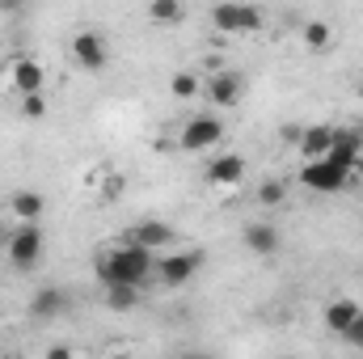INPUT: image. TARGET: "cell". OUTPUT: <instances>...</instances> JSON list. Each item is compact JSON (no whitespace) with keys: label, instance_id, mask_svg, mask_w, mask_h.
<instances>
[{"label":"cell","instance_id":"cell-1","mask_svg":"<svg viewBox=\"0 0 363 359\" xmlns=\"http://www.w3.org/2000/svg\"><path fill=\"white\" fill-rule=\"evenodd\" d=\"M97 283L101 287H144V279L157 270V258L148 254V250H140V245H114L110 254H101L97 258Z\"/></svg>","mask_w":363,"mask_h":359},{"label":"cell","instance_id":"cell-2","mask_svg":"<svg viewBox=\"0 0 363 359\" xmlns=\"http://www.w3.org/2000/svg\"><path fill=\"white\" fill-rule=\"evenodd\" d=\"M43 250H47L43 224H17L9 233V263H13V270H34L38 258H43Z\"/></svg>","mask_w":363,"mask_h":359},{"label":"cell","instance_id":"cell-3","mask_svg":"<svg viewBox=\"0 0 363 359\" xmlns=\"http://www.w3.org/2000/svg\"><path fill=\"white\" fill-rule=\"evenodd\" d=\"M211 26L220 34H258L267 26V13L258 4H216L211 9Z\"/></svg>","mask_w":363,"mask_h":359},{"label":"cell","instance_id":"cell-4","mask_svg":"<svg viewBox=\"0 0 363 359\" xmlns=\"http://www.w3.org/2000/svg\"><path fill=\"white\" fill-rule=\"evenodd\" d=\"M203 263H207L203 250H174V254L157 258V275H161L165 287H182V283H190L203 270Z\"/></svg>","mask_w":363,"mask_h":359},{"label":"cell","instance_id":"cell-5","mask_svg":"<svg viewBox=\"0 0 363 359\" xmlns=\"http://www.w3.org/2000/svg\"><path fill=\"white\" fill-rule=\"evenodd\" d=\"M220 140H224V123H220L216 114H194V118H186V123H182V136H178V144L186 153L216 148Z\"/></svg>","mask_w":363,"mask_h":359},{"label":"cell","instance_id":"cell-6","mask_svg":"<svg viewBox=\"0 0 363 359\" xmlns=\"http://www.w3.org/2000/svg\"><path fill=\"white\" fill-rule=\"evenodd\" d=\"M178 241V228L169 220H135L127 228V245H140V250H161V245H174Z\"/></svg>","mask_w":363,"mask_h":359},{"label":"cell","instance_id":"cell-7","mask_svg":"<svg viewBox=\"0 0 363 359\" xmlns=\"http://www.w3.org/2000/svg\"><path fill=\"white\" fill-rule=\"evenodd\" d=\"M363 157V131L355 127H334V144H330V165H338L342 174H355V165H359Z\"/></svg>","mask_w":363,"mask_h":359},{"label":"cell","instance_id":"cell-8","mask_svg":"<svg viewBox=\"0 0 363 359\" xmlns=\"http://www.w3.org/2000/svg\"><path fill=\"white\" fill-rule=\"evenodd\" d=\"M9 81H13V93L17 97H30V93H43L47 89V68L30 55H17L9 64Z\"/></svg>","mask_w":363,"mask_h":359},{"label":"cell","instance_id":"cell-9","mask_svg":"<svg viewBox=\"0 0 363 359\" xmlns=\"http://www.w3.org/2000/svg\"><path fill=\"white\" fill-rule=\"evenodd\" d=\"M72 60H77L85 72H101L106 60H110V47H106V38H101L97 30H81V34L72 38Z\"/></svg>","mask_w":363,"mask_h":359},{"label":"cell","instance_id":"cell-10","mask_svg":"<svg viewBox=\"0 0 363 359\" xmlns=\"http://www.w3.org/2000/svg\"><path fill=\"white\" fill-rule=\"evenodd\" d=\"M241 89H245V81H241V72H233V68H216V72H211V81L203 85L207 101H216L220 110L237 106V101H241Z\"/></svg>","mask_w":363,"mask_h":359},{"label":"cell","instance_id":"cell-11","mask_svg":"<svg viewBox=\"0 0 363 359\" xmlns=\"http://www.w3.org/2000/svg\"><path fill=\"white\" fill-rule=\"evenodd\" d=\"M300 182H304L308 190H317V194H338V190L351 182V174H342V170L330 165V161H313V165L300 170Z\"/></svg>","mask_w":363,"mask_h":359},{"label":"cell","instance_id":"cell-12","mask_svg":"<svg viewBox=\"0 0 363 359\" xmlns=\"http://www.w3.org/2000/svg\"><path fill=\"white\" fill-rule=\"evenodd\" d=\"M241 241H245V250H250V254H258V258H271V254H279V245H283L279 228L267 224V220L245 224V228H241Z\"/></svg>","mask_w":363,"mask_h":359},{"label":"cell","instance_id":"cell-13","mask_svg":"<svg viewBox=\"0 0 363 359\" xmlns=\"http://www.w3.org/2000/svg\"><path fill=\"white\" fill-rule=\"evenodd\" d=\"M64 309H68V292L55 287V283H43V287L30 296V317H34V321H51V317H60Z\"/></svg>","mask_w":363,"mask_h":359},{"label":"cell","instance_id":"cell-14","mask_svg":"<svg viewBox=\"0 0 363 359\" xmlns=\"http://www.w3.org/2000/svg\"><path fill=\"white\" fill-rule=\"evenodd\" d=\"M245 170H250V165H245V157H241V153H220V157L207 165V174H203V178L211 182V186H237V182L245 178Z\"/></svg>","mask_w":363,"mask_h":359},{"label":"cell","instance_id":"cell-15","mask_svg":"<svg viewBox=\"0 0 363 359\" xmlns=\"http://www.w3.org/2000/svg\"><path fill=\"white\" fill-rule=\"evenodd\" d=\"M330 144H334V127H330V123L304 127V136H300V157H304V165L325 161V157H330Z\"/></svg>","mask_w":363,"mask_h":359},{"label":"cell","instance_id":"cell-16","mask_svg":"<svg viewBox=\"0 0 363 359\" xmlns=\"http://www.w3.org/2000/svg\"><path fill=\"white\" fill-rule=\"evenodd\" d=\"M9 211H13L21 224H43V216H47V194H38V190H13Z\"/></svg>","mask_w":363,"mask_h":359},{"label":"cell","instance_id":"cell-17","mask_svg":"<svg viewBox=\"0 0 363 359\" xmlns=\"http://www.w3.org/2000/svg\"><path fill=\"white\" fill-rule=\"evenodd\" d=\"M359 317H363L359 300H347V296H342V300H330V304H325V330H330V334H347Z\"/></svg>","mask_w":363,"mask_h":359},{"label":"cell","instance_id":"cell-18","mask_svg":"<svg viewBox=\"0 0 363 359\" xmlns=\"http://www.w3.org/2000/svg\"><path fill=\"white\" fill-rule=\"evenodd\" d=\"M148 21H157V26H178V21H186V4H182V0H152V4H148Z\"/></svg>","mask_w":363,"mask_h":359},{"label":"cell","instance_id":"cell-19","mask_svg":"<svg viewBox=\"0 0 363 359\" xmlns=\"http://www.w3.org/2000/svg\"><path fill=\"white\" fill-rule=\"evenodd\" d=\"M300 38H304L308 51H325V47L334 43V26H330V21H304V34H300Z\"/></svg>","mask_w":363,"mask_h":359},{"label":"cell","instance_id":"cell-20","mask_svg":"<svg viewBox=\"0 0 363 359\" xmlns=\"http://www.w3.org/2000/svg\"><path fill=\"white\" fill-rule=\"evenodd\" d=\"M140 304V287H106V309L110 313H131Z\"/></svg>","mask_w":363,"mask_h":359},{"label":"cell","instance_id":"cell-21","mask_svg":"<svg viewBox=\"0 0 363 359\" xmlns=\"http://www.w3.org/2000/svg\"><path fill=\"white\" fill-rule=\"evenodd\" d=\"M199 89H203V85H199V77H194V72H186V68L169 77V93H174L178 101H190V97H199Z\"/></svg>","mask_w":363,"mask_h":359},{"label":"cell","instance_id":"cell-22","mask_svg":"<svg viewBox=\"0 0 363 359\" xmlns=\"http://www.w3.org/2000/svg\"><path fill=\"white\" fill-rule=\"evenodd\" d=\"M258 203H262V207H283V203H287V182L267 178L262 186H258Z\"/></svg>","mask_w":363,"mask_h":359},{"label":"cell","instance_id":"cell-23","mask_svg":"<svg viewBox=\"0 0 363 359\" xmlns=\"http://www.w3.org/2000/svg\"><path fill=\"white\" fill-rule=\"evenodd\" d=\"M21 114H26V118H47V93L21 97Z\"/></svg>","mask_w":363,"mask_h":359},{"label":"cell","instance_id":"cell-24","mask_svg":"<svg viewBox=\"0 0 363 359\" xmlns=\"http://www.w3.org/2000/svg\"><path fill=\"white\" fill-rule=\"evenodd\" d=\"M279 136H283V144H296V148H300L304 127H300V123H283V127H279Z\"/></svg>","mask_w":363,"mask_h":359},{"label":"cell","instance_id":"cell-25","mask_svg":"<svg viewBox=\"0 0 363 359\" xmlns=\"http://www.w3.org/2000/svg\"><path fill=\"white\" fill-rule=\"evenodd\" d=\"M123 186H127V182L118 178V174H110V178L101 182V194H106V199H118V194H123Z\"/></svg>","mask_w":363,"mask_h":359},{"label":"cell","instance_id":"cell-26","mask_svg":"<svg viewBox=\"0 0 363 359\" xmlns=\"http://www.w3.org/2000/svg\"><path fill=\"white\" fill-rule=\"evenodd\" d=\"M342 338H347L351 347H359V351H363V317L355 321V326H351V330H347V334H342Z\"/></svg>","mask_w":363,"mask_h":359},{"label":"cell","instance_id":"cell-27","mask_svg":"<svg viewBox=\"0 0 363 359\" xmlns=\"http://www.w3.org/2000/svg\"><path fill=\"white\" fill-rule=\"evenodd\" d=\"M47 359H72L68 347H47Z\"/></svg>","mask_w":363,"mask_h":359},{"label":"cell","instance_id":"cell-28","mask_svg":"<svg viewBox=\"0 0 363 359\" xmlns=\"http://www.w3.org/2000/svg\"><path fill=\"white\" fill-rule=\"evenodd\" d=\"M174 359H216V355H207V351H178Z\"/></svg>","mask_w":363,"mask_h":359},{"label":"cell","instance_id":"cell-29","mask_svg":"<svg viewBox=\"0 0 363 359\" xmlns=\"http://www.w3.org/2000/svg\"><path fill=\"white\" fill-rule=\"evenodd\" d=\"M355 174H359V178H363V157H359V165H355Z\"/></svg>","mask_w":363,"mask_h":359},{"label":"cell","instance_id":"cell-30","mask_svg":"<svg viewBox=\"0 0 363 359\" xmlns=\"http://www.w3.org/2000/svg\"><path fill=\"white\" fill-rule=\"evenodd\" d=\"M355 89H359V101H363V77H359V85H355Z\"/></svg>","mask_w":363,"mask_h":359},{"label":"cell","instance_id":"cell-31","mask_svg":"<svg viewBox=\"0 0 363 359\" xmlns=\"http://www.w3.org/2000/svg\"><path fill=\"white\" fill-rule=\"evenodd\" d=\"M106 359H135V355H106Z\"/></svg>","mask_w":363,"mask_h":359}]
</instances>
